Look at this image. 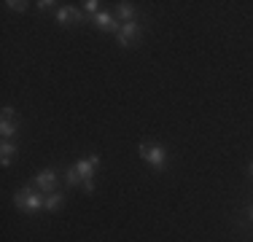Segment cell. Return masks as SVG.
I'll use <instances>...</instances> for the list:
<instances>
[{
  "label": "cell",
  "mask_w": 253,
  "mask_h": 242,
  "mask_svg": "<svg viewBox=\"0 0 253 242\" xmlns=\"http://www.w3.org/2000/svg\"><path fill=\"white\" fill-rule=\"evenodd\" d=\"M119 16L124 22H135V5L132 3H119Z\"/></svg>",
  "instance_id": "cell-10"
},
{
  "label": "cell",
  "mask_w": 253,
  "mask_h": 242,
  "mask_svg": "<svg viewBox=\"0 0 253 242\" xmlns=\"http://www.w3.org/2000/svg\"><path fill=\"white\" fill-rule=\"evenodd\" d=\"M251 218H253V207H251Z\"/></svg>",
  "instance_id": "cell-18"
},
{
  "label": "cell",
  "mask_w": 253,
  "mask_h": 242,
  "mask_svg": "<svg viewBox=\"0 0 253 242\" xmlns=\"http://www.w3.org/2000/svg\"><path fill=\"white\" fill-rule=\"evenodd\" d=\"M57 180H59V175L54 172V169H41V172L35 175V186H38V191H46V194H54Z\"/></svg>",
  "instance_id": "cell-5"
},
{
  "label": "cell",
  "mask_w": 253,
  "mask_h": 242,
  "mask_svg": "<svg viewBox=\"0 0 253 242\" xmlns=\"http://www.w3.org/2000/svg\"><path fill=\"white\" fill-rule=\"evenodd\" d=\"M137 151H140L143 161H148L154 169H165L167 161H170V156H167V151L162 148V145H154V143H140L137 145Z\"/></svg>",
  "instance_id": "cell-2"
},
{
  "label": "cell",
  "mask_w": 253,
  "mask_h": 242,
  "mask_svg": "<svg viewBox=\"0 0 253 242\" xmlns=\"http://www.w3.org/2000/svg\"><path fill=\"white\" fill-rule=\"evenodd\" d=\"M137 35H140V24L137 22H124L122 27H119V33H116V40H119V46H132L137 40Z\"/></svg>",
  "instance_id": "cell-4"
},
{
  "label": "cell",
  "mask_w": 253,
  "mask_h": 242,
  "mask_svg": "<svg viewBox=\"0 0 253 242\" xmlns=\"http://www.w3.org/2000/svg\"><path fill=\"white\" fill-rule=\"evenodd\" d=\"M14 156H16V145H11L8 140H3V145H0V164L8 167L11 161H14Z\"/></svg>",
  "instance_id": "cell-8"
},
{
  "label": "cell",
  "mask_w": 253,
  "mask_h": 242,
  "mask_svg": "<svg viewBox=\"0 0 253 242\" xmlns=\"http://www.w3.org/2000/svg\"><path fill=\"white\" fill-rule=\"evenodd\" d=\"M89 22H94L102 33H119V27H122V24L113 19V14H108V11H100L97 16H89Z\"/></svg>",
  "instance_id": "cell-7"
},
{
  "label": "cell",
  "mask_w": 253,
  "mask_h": 242,
  "mask_svg": "<svg viewBox=\"0 0 253 242\" xmlns=\"http://www.w3.org/2000/svg\"><path fill=\"white\" fill-rule=\"evenodd\" d=\"M14 116H16V111L11 105H5L3 108V121H14Z\"/></svg>",
  "instance_id": "cell-15"
},
{
  "label": "cell",
  "mask_w": 253,
  "mask_h": 242,
  "mask_svg": "<svg viewBox=\"0 0 253 242\" xmlns=\"http://www.w3.org/2000/svg\"><path fill=\"white\" fill-rule=\"evenodd\" d=\"M16 129H19V124H16V121H3V124H0V135H3V140L14 137Z\"/></svg>",
  "instance_id": "cell-11"
},
{
  "label": "cell",
  "mask_w": 253,
  "mask_h": 242,
  "mask_svg": "<svg viewBox=\"0 0 253 242\" xmlns=\"http://www.w3.org/2000/svg\"><path fill=\"white\" fill-rule=\"evenodd\" d=\"M51 5H57L54 0H41L38 3V11H51Z\"/></svg>",
  "instance_id": "cell-16"
},
{
  "label": "cell",
  "mask_w": 253,
  "mask_h": 242,
  "mask_svg": "<svg viewBox=\"0 0 253 242\" xmlns=\"http://www.w3.org/2000/svg\"><path fill=\"white\" fill-rule=\"evenodd\" d=\"M54 16H57L59 27H70V24H78V22H89V16H84L76 5H59Z\"/></svg>",
  "instance_id": "cell-3"
},
{
  "label": "cell",
  "mask_w": 253,
  "mask_h": 242,
  "mask_svg": "<svg viewBox=\"0 0 253 242\" xmlns=\"http://www.w3.org/2000/svg\"><path fill=\"white\" fill-rule=\"evenodd\" d=\"M14 204L19 210H25V213H38L46 204V197L41 191H35L33 186H25V189H19L14 194Z\"/></svg>",
  "instance_id": "cell-1"
},
{
  "label": "cell",
  "mask_w": 253,
  "mask_h": 242,
  "mask_svg": "<svg viewBox=\"0 0 253 242\" xmlns=\"http://www.w3.org/2000/svg\"><path fill=\"white\" fill-rule=\"evenodd\" d=\"M5 5H8V8H14V11H25L30 3H25V0H5Z\"/></svg>",
  "instance_id": "cell-14"
},
{
  "label": "cell",
  "mask_w": 253,
  "mask_h": 242,
  "mask_svg": "<svg viewBox=\"0 0 253 242\" xmlns=\"http://www.w3.org/2000/svg\"><path fill=\"white\" fill-rule=\"evenodd\" d=\"M248 172H251V178H253V164H251V167H248Z\"/></svg>",
  "instance_id": "cell-17"
},
{
  "label": "cell",
  "mask_w": 253,
  "mask_h": 242,
  "mask_svg": "<svg viewBox=\"0 0 253 242\" xmlns=\"http://www.w3.org/2000/svg\"><path fill=\"white\" fill-rule=\"evenodd\" d=\"M81 5H84V11H86L89 16H97L102 3H100V0H86V3H81Z\"/></svg>",
  "instance_id": "cell-13"
},
{
  "label": "cell",
  "mask_w": 253,
  "mask_h": 242,
  "mask_svg": "<svg viewBox=\"0 0 253 242\" xmlns=\"http://www.w3.org/2000/svg\"><path fill=\"white\" fill-rule=\"evenodd\" d=\"M97 167H100V156L97 154H89L86 159H81L76 164V169L81 172V178H84V183H89V180L94 178V169H97Z\"/></svg>",
  "instance_id": "cell-6"
},
{
  "label": "cell",
  "mask_w": 253,
  "mask_h": 242,
  "mask_svg": "<svg viewBox=\"0 0 253 242\" xmlns=\"http://www.w3.org/2000/svg\"><path fill=\"white\" fill-rule=\"evenodd\" d=\"M81 172H78V169H76V164L73 167H70L68 169V172H65V183H68V186H78V183H81Z\"/></svg>",
  "instance_id": "cell-12"
},
{
  "label": "cell",
  "mask_w": 253,
  "mask_h": 242,
  "mask_svg": "<svg viewBox=\"0 0 253 242\" xmlns=\"http://www.w3.org/2000/svg\"><path fill=\"white\" fill-rule=\"evenodd\" d=\"M62 204H65V197H62V194H57V191H54V194H49V197H46V204H43V207L54 213V210H59Z\"/></svg>",
  "instance_id": "cell-9"
}]
</instances>
